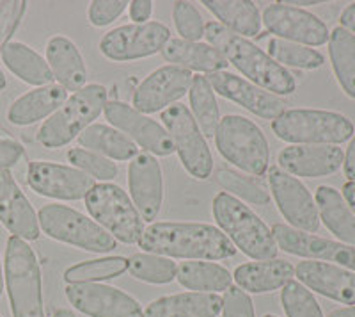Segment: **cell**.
I'll return each instance as SVG.
<instances>
[{"label": "cell", "mask_w": 355, "mask_h": 317, "mask_svg": "<svg viewBox=\"0 0 355 317\" xmlns=\"http://www.w3.org/2000/svg\"><path fill=\"white\" fill-rule=\"evenodd\" d=\"M68 100V91L61 84L41 86L36 90L21 95L11 104L8 111L9 123L18 127H27L40 120L50 118L55 111L61 109Z\"/></svg>", "instance_id": "cb8c5ba5"}, {"label": "cell", "mask_w": 355, "mask_h": 317, "mask_svg": "<svg viewBox=\"0 0 355 317\" xmlns=\"http://www.w3.org/2000/svg\"><path fill=\"white\" fill-rule=\"evenodd\" d=\"M4 278L12 317H44L40 262L34 250L20 237L8 239Z\"/></svg>", "instance_id": "277c9868"}, {"label": "cell", "mask_w": 355, "mask_h": 317, "mask_svg": "<svg viewBox=\"0 0 355 317\" xmlns=\"http://www.w3.org/2000/svg\"><path fill=\"white\" fill-rule=\"evenodd\" d=\"M171 40V31L160 22L130 24L116 27L101 38V54L116 63H128L135 59L155 56Z\"/></svg>", "instance_id": "8fae6325"}, {"label": "cell", "mask_w": 355, "mask_h": 317, "mask_svg": "<svg viewBox=\"0 0 355 317\" xmlns=\"http://www.w3.org/2000/svg\"><path fill=\"white\" fill-rule=\"evenodd\" d=\"M46 63L52 70L53 79L66 91H80L85 88L87 68L80 50L71 40L64 36H53L46 43Z\"/></svg>", "instance_id": "d4e9b609"}, {"label": "cell", "mask_w": 355, "mask_h": 317, "mask_svg": "<svg viewBox=\"0 0 355 317\" xmlns=\"http://www.w3.org/2000/svg\"><path fill=\"white\" fill-rule=\"evenodd\" d=\"M295 277L309 291L345 305H355V273L348 269L327 262L302 261L295 268Z\"/></svg>", "instance_id": "603a6c76"}, {"label": "cell", "mask_w": 355, "mask_h": 317, "mask_svg": "<svg viewBox=\"0 0 355 317\" xmlns=\"http://www.w3.org/2000/svg\"><path fill=\"white\" fill-rule=\"evenodd\" d=\"M128 269V259L125 257H105L96 261H85L66 269L64 280L68 284H98L112 280Z\"/></svg>", "instance_id": "d590c367"}, {"label": "cell", "mask_w": 355, "mask_h": 317, "mask_svg": "<svg viewBox=\"0 0 355 317\" xmlns=\"http://www.w3.org/2000/svg\"><path fill=\"white\" fill-rule=\"evenodd\" d=\"M295 269L288 261L274 259V261L249 262L234 269L233 278L240 289L250 294L272 293L293 280Z\"/></svg>", "instance_id": "4316f807"}, {"label": "cell", "mask_w": 355, "mask_h": 317, "mask_svg": "<svg viewBox=\"0 0 355 317\" xmlns=\"http://www.w3.org/2000/svg\"><path fill=\"white\" fill-rule=\"evenodd\" d=\"M222 317H256L254 303L239 285H231L222 296Z\"/></svg>", "instance_id": "ee69618b"}, {"label": "cell", "mask_w": 355, "mask_h": 317, "mask_svg": "<svg viewBox=\"0 0 355 317\" xmlns=\"http://www.w3.org/2000/svg\"><path fill=\"white\" fill-rule=\"evenodd\" d=\"M214 218L234 248L254 261H274L279 248L272 230L239 198L222 191L214 198Z\"/></svg>", "instance_id": "3957f363"}, {"label": "cell", "mask_w": 355, "mask_h": 317, "mask_svg": "<svg viewBox=\"0 0 355 317\" xmlns=\"http://www.w3.org/2000/svg\"><path fill=\"white\" fill-rule=\"evenodd\" d=\"M68 161L73 166L80 170L82 173L89 175L91 179L101 180V182H112L117 177V166L116 163H112L110 158L103 157L100 154H94L91 150H85V148H71L68 152Z\"/></svg>", "instance_id": "60d3db41"}, {"label": "cell", "mask_w": 355, "mask_h": 317, "mask_svg": "<svg viewBox=\"0 0 355 317\" xmlns=\"http://www.w3.org/2000/svg\"><path fill=\"white\" fill-rule=\"evenodd\" d=\"M78 143L85 150L100 154L107 158H114V161H132L139 154L137 145L132 139L112 127L101 125V123L89 125L78 136Z\"/></svg>", "instance_id": "1f68e13d"}, {"label": "cell", "mask_w": 355, "mask_h": 317, "mask_svg": "<svg viewBox=\"0 0 355 317\" xmlns=\"http://www.w3.org/2000/svg\"><path fill=\"white\" fill-rule=\"evenodd\" d=\"M126 8L128 2L125 0H94L89 4V22L94 27H105L121 17Z\"/></svg>", "instance_id": "f6af8a7d"}, {"label": "cell", "mask_w": 355, "mask_h": 317, "mask_svg": "<svg viewBox=\"0 0 355 317\" xmlns=\"http://www.w3.org/2000/svg\"><path fill=\"white\" fill-rule=\"evenodd\" d=\"M194 74L180 66L167 65L148 75L133 93V109L142 114H153L182 100L190 91Z\"/></svg>", "instance_id": "2e32d148"}, {"label": "cell", "mask_w": 355, "mask_h": 317, "mask_svg": "<svg viewBox=\"0 0 355 317\" xmlns=\"http://www.w3.org/2000/svg\"><path fill=\"white\" fill-rule=\"evenodd\" d=\"M37 221L50 239L71 244L75 248L93 253H109L117 248L116 239L96 221L66 205H44L37 214Z\"/></svg>", "instance_id": "9c48e42d"}, {"label": "cell", "mask_w": 355, "mask_h": 317, "mask_svg": "<svg viewBox=\"0 0 355 317\" xmlns=\"http://www.w3.org/2000/svg\"><path fill=\"white\" fill-rule=\"evenodd\" d=\"M128 271L133 278L146 284L166 285L176 280L178 266L167 257L153 253H135L128 259Z\"/></svg>", "instance_id": "8d00e7d4"}, {"label": "cell", "mask_w": 355, "mask_h": 317, "mask_svg": "<svg viewBox=\"0 0 355 317\" xmlns=\"http://www.w3.org/2000/svg\"><path fill=\"white\" fill-rule=\"evenodd\" d=\"M206 81L210 82L211 90L227 98L231 102L239 104L243 109L250 111L252 114L263 120L279 118L284 113V102L275 95L261 90L256 84L249 82L243 77H236L230 72H215L206 75Z\"/></svg>", "instance_id": "d6986e66"}, {"label": "cell", "mask_w": 355, "mask_h": 317, "mask_svg": "<svg viewBox=\"0 0 355 317\" xmlns=\"http://www.w3.org/2000/svg\"><path fill=\"white\" fill-rule=\"evenodd\" d=\"M27 2H20V0L0 2V54L9 45L12 34L17 33L18 25L27 11Z\"/></svg>", "instance_id": "7bdbcfd3"}, {"label": "cell", "mask_w": 355, "mask_h": 317, "mask_svg": "<svg viewBox=\"0 0 355 317\" xmlns=\"http://www.w3.org/2000/svg\"><path fill=\"white\" fill-rule=\"evenodd\" d=\"M52 317H77V316H75V314H73L71 310H68V309H59V310H55V312H53Z\"/></svg>", "instance_id": "db71d44e"}, {"label": "cell", "mask_w": 355, "mask_h": 317, "mask_svg": "<svg viewBox=\"0 0 355 317\" xmlns=\"http://www.w3.org/2000/svg\"><path fill=\"white\" fill-rule=\"evenodd\" d=\"M217 182L220 184L222 189L233 193L234 198H242L254 205L270 204V193L266 191L261 184L250 180L249 177L240 175L236 171L220 170L217 173Z\"/></svg>", "instance_id": "f35d334b"}, {"label": "cell", "mask_w": 355, "mask_h": 317, "mask_svg": "<svg viewBox=\"0 0 355 317\" xmlns=\"http://www.w3.org/2000/svg\"><path fill=\"white\" fill-rule=\"evenodd\" d=\"M265 317H277V316H274V314H266Z\"/></svg>", "instance_id": "6f0895ef"}, {"label": "cell", "mask_w": 355, "mask_h": 317, "mask_svg": "<svg viewBox=\"0 0 355 317\" xmlns=\"http://www.w3.org/2000/svg\"><path fill=\"white\" fill-rule=\"evenodd\" d=\"M220 310L218 294L182 293L151 301L142 317H217Z\"/></svg>", "instance_id": "484cf974"}, {"label": "cell", "mask_w": 355, "mask_h": 317, "mask_svg": "<svg viewBox=\"0 0 355 317\" xmlns=\"http://www.w3.org/2000/svg\"><path fill=\"white\" fill-rule=\"evenodd\" d=\"M343 171H345V177L348 179V182H355V134L354 138H352L347 154H345Z\"/></svg>", "instance_id": "c3c4849f"}, {"label": "cell", "mask_w": 355, "mask_h": 317, "mask_svg": "<svg viewBox=\"0 0 355 317\" xmlns=\"http://www.w3.org/2000/svg\"><path fill=\"white\" fill-rule=\"evenodd\" d=\"M281 4L284 6H318L320 0H284V2H281Z\"/></svg>", "instance_id": "f5cc1de1"}, {"label": "cell", "mask_w": 355, "mask_h": 317, "mask_svg": "<svg viewBox=\"0 0 355 317\" xmlns=\"http://www.w3.org/2000/svg\"><path fill=\"white\" fill-rule=\"evenodd\" d=\"M329 56L332 70L345 93L355 100V36L347 29L336 27L329 34Z\"/></svg>", "instance_id": "836d02e7"}, {"label": "cell", "mask_w": 355, "mask_h": 317, "mask_svg": "<svg viewBox=\"0 0 355 317\" xmlns=\"http://www.w3.org/2000/svg\"><path fill=\"white\" fill-rule=\"evenodd\" d=\"M208 11H211L233 33L243 38H252L261 31V13L258 6L249 0H202Z\"/></svg>", "instance_id": "f546056e"}, {"label": "cell", "mask_w": 355, "mask_h": 317, "mask_svg": "<svg viewBox=\"0 0 355 317\" xmlns=\"http://www.w3.org/2000/svg\"><path fill=\"white\" fill-rule=\"evenodd\" d=\"M327 317H355V305L345 307V309H336Z\"/></svg>", "instance_id": "816d5d0a"}, {"label": "cell", "mask_w": 355, "mask_h": 317, "mask_svg": "<svg viewBox=\"0 0 355 317\" xmlns=\"http://www.w3.org/2000/svg\"><path fill=\"white\" fill-rule=\"evenodd\" d=\"M128 187L142 221H153L164 202V175L155 155L137 154L128 166Z\"/></svg>", "instance_id": "ffe728a7"}, {"label": "cell", "mask_w": 355, "mask_h": 317, "mask_svg": "<svg viewBox=\"0 0 355 317\" xmlns=\"http://www.w3.org/2000/svg\"><path fill=\"white\" fill-rule=\"evenodd\" d=\"M85 209L114 239L135 244L144 232V221L130 196L112 182L94 184L85 196Z\"/></svg>", "instance_id": "ba28073f"}, {"label": "cell", "mask_w": 355, "mask_h": 317, "mask_svg": "<svg viewBox=\"0 0 355 317\" xmlns=\"http://www.w3.org/2000/svg\"><path fill=\"white\" fill-rule=\"evenodd\" d=\"M103 114L110 125L117 127L119 132L132 139L135 145L146 148L148 154L167 157L176 152L169 132L160 123L148 118L146 114L139 113L128 104L109 100L103 107Z\"/></svg>", "instance_id": "5bb4252c"}, {"label": "cell", "mask_w": 355, "mask_h": 317, "mask_svg": "<svg viewBox=\"0 0 355 317\" xmlns=\"http://www.w3.org/2000/svg\"><path fill=\"white\" fill-rule=\"evenodd\" d=\"M266 54L281 66L286 65L300 70H316L320 66H323V63H325V59H323V56L318 50L309 49V47L304 45H297V43H291V41L279 40V38L268 40V50H266Z\"/></svg>", "instance_id": "74e56055"}, {"label": "cell", "mask_w": 355, "mask_h": 317, "mask_svg": "<svg viewBox=\"0 0 355 317\" xmlns=\"http://www.w3.org/2000/svg\"><path fill=\"white\" fill-rule=\"evenodd\" d=\"M268 186L284 220L300 232H318L320 216L313 195L299 179L288 175L281 168L268 171Z\"/></svg>", "instance_id": "7c38bea8"}, {"label": "cell", "mask_w": 355, "mask_h": 317, "mask_svg": "<svg viewBox=\"0 0 355 317\" xmlns=\"http://www.w3.org/2000/svg\"><path fill=\"white\" fill-rule=\"evenodd\" d=\"M6 86H8V81H6V75H4V72H2V70H0V91L4 90Z\"/></svg>", "instance_id": "9f6ffc18"}, {"label": "cell", "mask_w": 355, "mask_h": 317, "mask_svg": "<svg viewBox=\"0 0 355 317\" xmlns=\"http://www.w3.org/2000/svg\"><path fill=\"white\" fill-rule=\"evenodd\" d=\"M160 120L164 122V129L173 138L174 148L183 168L194 179H208L214 171V157L189 107L183 104L167 107L162 113Z\"/></svg>", "instance_id": "30bf717a"}, {"label": "cell", "mask_w": 355, "mask_h": 317, "mask_svg": "<svg viewBox=\"0 0 355 317\" xmlns=\"http://www.w3.org/2000/svg\"><path fill=\"white\" fill-rule=\"evenodd\" d=\"M4 284H6L4 268H2V261H0V296H2V293H4Z\"/></svg>", "instance_id": "11a10c76"}, {"label": "cell", "mask_w": 355, "mask_h": 317, "mask_svg": "<svg viewBox=\"0 0 355 317\" xmlns=\"http://www.w3.org/2000/svg\"><path fill=\"white\" fill-rule=\"evenodd\" d=\"M315 204L320 220L339 241L355 248V214L348 207L343 195L331 186L316 189Z\"/></svg>", "instance_id": "f1b7e54d"}, {"label": "cell", "mask_w": 355, "mask_h": 317, "mask_svg": "<svg viewBox=\"0 0 355 317\" xmlns=\"http://www.w3.org/2000/svg\"><path fill=\"white\" fill-rule=\"evenodd\" d=\"M205 38L208 40V45L215 47L230 65L261 90L277 97L291 95L297 88L295 77L284 66L275 63L265 50L250 43V40L233 33L218 22L205 24Z\"/></svg>", "instance_id": "7a4b0ae2"}, {"label": "cell", "mask_w": 355, "mask_h": 317, "mask_svg": "<svg viewBox=\"0 0 355 317\" xmlns=\"http://www.w3.org/2000/svg\"><path fill=\"white\" fill-rule=\"evenodd\" d=\"M343 150L334 145H291L277 157L279 168L295 179L329 177L343 166Z\"/></svg>", "instance_id": "44dd1931"}, {"label": "cell", "mask_w": 355, "mask_h": 317, "mask_svg": "<svg viewBox=\"0 0 355 317\" xmlns=\"http://www.w3.org/2000/svg\"><path fill=\"white\" fill-rule=\"evenodd\" d=\"M27 184L34 193L46 198L75 202L87 196L94 179L77 168L62 166L46 161H34L27 168Z\"/></svg>", "instance_id": "e0dca14e"}, {"label": "cell", "mask_w": 355, "mask_h": 317, "mask_svg": "<svg viewBox=\"0 0 355 317\" xmlns=\"http://www.w3.org/2000/svg\"><path fill=\"white\" fill-rule=\"evenodd\" d=\"M215 145L222 157L249 175L265 177L270 148L265 134L254 122L239 114H227L218 122Z\"/></svg>", "instance_id": "5b68a950"}, {"label": "cell", "mask_w": 355, "mask_h": 317, "mask_svg": "<svg viewBox=\"0 0 355 317\" xmlns=\"http://www.w3.org/2000/svg\"><path fill=\"white\" fill-rule=\"evenodd\" d=\"M107 90L101 84H89L69 97L64 106L50 116L37 132L41 147L55 150L78 138L103 113Z\"/></svg>", "instance_id": "8992f818"}, {"label": "cell", "mask_w": 355, "mask_h": 317, "mask_svg": "<svg viewBox=\"0 0 355 317\" xmlns=\"http://www.w3.org/2000/svg\"><path fill=\"white\" fill-rule=\"evenodd\" d=\"M272 236L279 250L290 255L304 257L307 261L336 262L339 268L355 271V248L343 243L323 239L313 234L300 232L288 225L277 223L272 227Z\"/></svg>", "instance_id": "9a60e30c"}, {"label": "cell", "mask_w": 355, "mask_h": 317, "mask_svg": "<svg viewBox=\"0 0 355 317\" xmlns=\"http://www.w3.org/2000/svg\"><path fill=\"white\" fill-rule=\"evenodd\" d=\"M153 2L150 0H133L128 4V13L130 18H132L135 24H146L150 20L151 13H153Z\"/></svg>", "instance_id": "7dc6e473"}, {"label": "cell", "mask_w": 355, "mask_h": 317, "mask_svg": "<svg viewBox=\"0 0 355 317\" xmlns=\"http://www.w3.org/2000/svg\"><path fill=\"white\" fill-rule=\"evenodd\" d=\"M190 107L196 123L201 129L205 138H214L217 132L220 114H218L215 91L211 90L210 82L206 81V75H194V81L189 91Z\"/></svg>", "instance_id": "e575fe53"}, {"label": "cell", "mask_w": 355, "mask_h": 317, "mask_svg": "<svg viewBox=\"0 0 355 317\" xmlns=\"http://www.w3.org/2000/svg\"><path fill=\"white\" fill-rule=\"evenodd\" d=\"M272 131L291 145H339L354 136V123L339 113L318 109L284 111L272 122Z\"/></svg>", "instance_id": "52a82bcc"}, {"label": "cell", "mask_w": 355, "mask_h": 317, "mask_svg": "<svg viewBox=\"0 0 355 317\" xmlns=\"http://www.w3.org/2000/svg\"><path fill=\"white\" fill-rule=\"evenodd\" d=\"M176 280L185 289L214 294L218 291L230 289L233 277L220 264L205 261H187L178 266Z\"/></svg>", "instance_id": "d6a6232c"}, {"label": "cell", "mask_w": 355, "mask_h": 317, "mask_svg": "<svg viewBox=\"0 0 355 317\" xmlns=\"http://www.w3.org/2000/svg\"><path fill=\"white\" fill-rule=\"evenodd\" d=\"M162 56L174 66L185 68L189 72H206V74H215V72H226L230 66L227 59L218 52L215 47L208 43H194V41H185L182 38H174L167 41V45L162 49Z\"/></svg>", "instance_id": "83f0119b"}, {"label": "cell", "mask_w": 355, "mask_h": 317, "mask_svg": "<svg viewBox=\"0 0 355 317\" xmlns=\"http://www.w3.org/2000/svg\"><path fill=\"white\" fill-rule=\"evenodd\" d=\"M0 56L9 72L17 75L20 81L31 86H37V88L52 84L53 75L49 63L25 43L9 41V45L2 50Z\"/></svg>", "instance_id": "4dcf8cb0"}, {"label": "cell", "mask_w": 355, "mask_h": 317, "mask_svg": "<svg viewBox=\"0 0 355 317\" xmlns=\"http://www.w3.org/2000/svg\"><path fill=\"white\" fill-rule=\"evenodd\" d=\"M25 155V148L15 139H0V170L17 166Z\"/></svg>", "instance_id": "bcb514c9"}, {"label": "cell", "mask_w": 355, "mask_h": 317, "mask_svg": "<svg viewBox=\"0 0 355 317\" xmlns=\"http://www.w3.org/2000/svg\"><path fill=\"white\" fill-rule=\"evenodd\" d=\"M339 22H341V27L347 29L348 33H352V34L355 33V2L345 8V11L341 13V18H339Z\"/></svg>", "instance_id": "681fc988"}, {"label": "cell", "mask_w": 355, "mask_h": 317, "mask_svg": "<svg viewBox=\"0 0 355 317\" xmlns=\"http://www.w3.org/2000/svg\"><path fill=\"white\" fill-rule=\"evenodd\" d=\"M261 24L270 34L284 41L304 47H320L329 41V29L318 17L306 9L270 4L261 15Z\"/></svg>", "instance_id": "4fadbf2b"}, {"label": "cell", "mask_w": 355, "mask_h": 317, "mask_svg": "<svg viewBox=\"0 0 355 317\" xmlns=\"http://www.w3.org/2000/svg\"><path fill=\"white\" fill-rule=\"evenodd\" d=\"M341 195H343V198L347 200V204H348V207L352 209V212H354L355 214V182H347L343 186V193H341Z\"/></svg>", "instance_id": "f907efd6"}, {"label": "cell", "mask_w": 355, "mask_h": 317, "mask_svg": "<svg viewBox=\"0 0 355 317\" xmlns=\"http://www.w3.org/2000/svg\"><path fill=\"white\" fill-rule=\"evenodd\" d=\"M66 298L89 317H142L141 303L110 285L69 284Z\"/></svg>", "instance_id": "ac0fdd59"}, {"label": "cell", "mask_w": 355, "mask_h": 317, "mask_svg": "<svg viewBox=\"0 0 355 317\" xmlns=\"http://www.w3.org/2000/svg\"><path fill=\"white\" fill-rule=\"evenodd\" d=\"M173 18L182 40L199 43V40L205 38V20L194 4L176 2L173 8Z\"/></svg>", "instance_id": "b9f144b4"}, {"label": "cell", "mask_w": 355, "mask_h": 317, "mask_svg": "<svg viewBox=\"0 0 355 317\" xmlns=\"http://www.w3.org/2000/svg\"><path fill=\"white\" fill-rule=\"evenodd\" d=\"M139 248L153 255L187 261H222L236 253L234 244L220 228L206 223H151L144 228Z\"/></svg>", "instance_id": "6da1fadb"}, {"label": "cell", "mask_w": 355, "mask_h": 317, "mask_svg": "<svg viewBox=\"0 0 355 317\" xmlns=\"http://www.w3.org/2000/svg\"><path fill=\"white\" fill-rule=\"evenodd\" d=\"M281 303L288 317H323L318 301L300 282H288L281 293Z\"/></svg>", "instance_id": "ab89813d"}, {"label": "cell", "mask_w": 355, "mask_h": 317, "mask_svg": "<svg viewBox=\"0 0 355 317\" xmlns=\"http://www.w3.org/2000/svg\"><path fill=\"white\" fill-rule=\"evenodd\" d=\"M0 223L24 241H37L41 236L36 211L9 170H0Z\"/></svg>", "instance_id": "7402d4cb"}]
</instances>
